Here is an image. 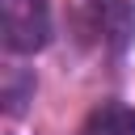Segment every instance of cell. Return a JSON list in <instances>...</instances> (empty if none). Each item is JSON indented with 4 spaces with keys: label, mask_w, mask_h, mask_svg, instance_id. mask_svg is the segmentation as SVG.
Returning a JSON list of instances; mask_svg holds the SVG:
<instances>
[{
    "label": "cell",
    "mask_w": 135,
    "mask_h": 135,
    "mask_svg": "<svg viewBox=\"0 0 135 135\" xmlns=\"http://www.w3.org/2000/svg\"><path fill=\"white\" fill-rule=\"evenodd\" d=\"M80 135H135V110L110 101V105H101V110L89 114V122H84Z\"/></svg>",
    "instance_id": "obj_2"
},
{
    "label": "cell",
    "mask_w": 135,
    "mask_h": 135,
    "mask_svg": "<svg viewBox=\"0 0 135 135\" xmlns=\"http://www.w3.org/2000/svg\"><path fill=\"white\" fill-rule=\"evenodd\" d=\"M30 97H34V76H25L21 68H8L4 72V110L17 114Z\"/></svg>",
    "instance_id": "obj_3"
},
{
    "label": "cell",
    "mask_w": 135,
    "mask_h": 135,
    "mask_svg": "<svg viewBox=\"0 0 135 135\" xmlns=\"http://www.w3.org/2000/svg\"><path fill=\"white\" fill-rule=\"evenodd\" d=\"M0 34L13 55H34L51 42V0H0Z\"/></svg>",
    "instance_id": "obj_1"
}]
</instances>
